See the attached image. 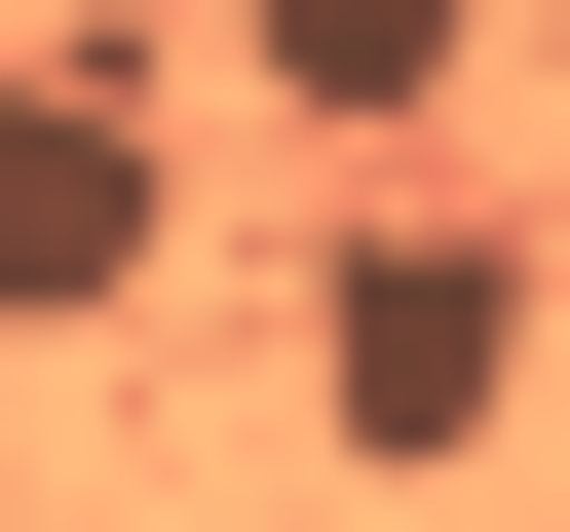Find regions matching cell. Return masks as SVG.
<instances>
[{"instance_id":"1","label":"cell","mask_w":570,"mask_h":532,"mask_svg":"<svg viewBox=\"0 0 570 532\" xmlns=\"http://www.w3.org/2000/svg\"><path fill=\"white\" fill-rule=\"evenodd\" d=\"M305 418L381 456V494H456L494 418H532V228L456 190V228H343V305H305Z\"/></svg>"},{"instance_id":"2","label":"cell","mask_w":570,"mask_h":532,"mask_svg":"<svg viewBox=\"0 0 570 532\" xmlns=\"http://www.w3.org/2000/svg\"><path fill=\"white\" fill-rule=\"evenodd\" d=\"M190 266V152H153V77H0V343H115Z\"/></svg>"},{"instance_id":"3","label":"cell","mask_w":570,"mask_h":532,"mask_svg":"<svg viewBox=\"0 0 570 532\" xmlns=\"http://www.w3.org/2000/svg\"><path fill=\"white\" fill-rule=\"evenodd\" d=\"M228 77L305 115V152H456L494 115V0H228Z\"/></svg>"}]
</instances>
